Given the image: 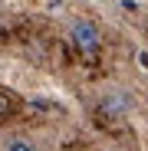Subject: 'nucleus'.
<instances>
[{"label":"nucleus","instance_id":"2","mask_svg":"<svg viewBox=\"0 0 148 151\" xmlns=\"http://www.w3.org/2000/svg\"><path fill=\"white\" fill-rule=\"evenodd\" d=\"M132 95L125 92V89H115V92H109V95H102V102H99V109H102L109 118H122V115H129L132 112Z\"/></svg>","mask_w":148,"mask_h":151},{"label":"nucleus","instance_id":"3","mask_svg":"<svg viewBox=\"0 0 148 151\" xmlns=\"http://www.w3.org/2000/svg\"><path fill=\"white\" fill-rule=\"evenodd\" d=\"M4 151H40L30 138H7L4 141Z\"/></svg>","mask_w":148,"mask_h":151},{"label":"nucleus","instance_id":"1","mask_svg":"<svg viewBox=\"0 0 148 151\" xmlns=\"http://www.w3.org/2000/svg\"><path fill=\"white\" fill-rule=\"evenodd\" d=\"M69 40H72V46H76L82 56H95L99 46H102V30H99L92 20L79 17V20H72V27H69Z\"/></svg>","mask_w":148,"mask_h":151},{"label":"nucleus","instance_id":"4","mask_svg":"<svg viewBox=\"0 0 148 151\" xmlns=\"http://www.w3.org/2000/svg\"><path fill=\"white\" fill-rule=\"evenodd\" d=\"M105 151H112V148H105Z\"/></svg>","mask_w":148,"mask_h":151}]
</instances>
